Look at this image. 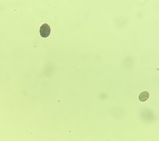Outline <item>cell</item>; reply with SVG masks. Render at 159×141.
Wrapping results in <instances>:
<instances>
[{"label":"cell","instance_id":"cell-2","mask_svg":"<svg viewBox=\"0 0 159 141\" xmlns=\"http://www.w3.org/2000/svg\"><path fill=\"white\" fill-rule=\"evenodd\" d=\"M150 97L148 92L145 91L140 93L139 96V99L141 102H144L148 100Z\"/></svg>","mask_w":159,"mask_h":141},{"label":"cell","instance_id":"cell-1","mask_svg":"<svg viewBox=\"0 0 159 141\" xmlns=\"http://www.w3.org/2000/svg\"><path fill=\"white\" fill-rule=\"evenodd\" d=\"M51 29L48 24H44L40 27L39 33L43 38H47L50 35Z\"/></svg>","mask_w":159,"mask_h":141}]
</instances>
